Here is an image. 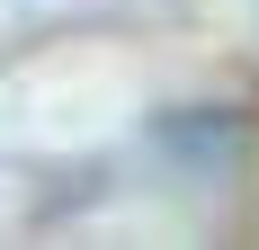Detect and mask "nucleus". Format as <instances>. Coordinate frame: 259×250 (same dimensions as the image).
<instances>
[]
</instances>
